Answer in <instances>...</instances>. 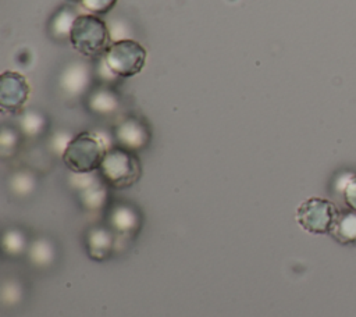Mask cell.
I'll return each mask as SVG.
<instances>
[{"instance_id":"6da1fadb","label":"cell","mask_w":356,"mask_h":317,"mask_svg":"<svg viewBox=\"0 0 356 317\" xmlns=\"http://www.w3.org/2000/svg\"><path fill=\"white\" fill-rule=\"evenodd\" d=\"M68 39L71 46L86 57L104 56L106 50L111 44L106 24L93 14L76 15Z\"/></svg>"},{"instance_id":"7a4b0ae2","label":"cell","mask_w":356,"mask_h":317,"mask_svg":"<svg viewBox=\"0 0 356 317\" xmlns=\"http://www.w3.org/2000/svg\"><path fill=\"white\" fill-rule=\"evenodd\" d=\"M104 154L106 149L102 139L90 132H82L68 142L63 158L74 172L86 174L100 168Z\"/></svg>"},{"instance_id":"3957f363","label":"cell","mask_w":356,"mask_h":317,"mask_svg":"<svg viewBox=\"0 0 356 317\" xmlns=\"http://www.w3.org/2000/svg\"><path fill=\"white\" fill-rule=\"evenodd\" d=\"M146 49L134 39L113 42L104 53V63L111 74L129 78L139 74L146 64Z\"/></svg>"},{"instance_id":"277c9868","label":"cell","mask_w":356,"mask_h":317,"mask_svg":"<svg viewBox=\"0 0 356 317\" xmlns=\"http://www.w3.org/2000/svg\"><path fill=\"white\" fill-rule=\"evenodd\" d=\"M341 210L328 199L310 197L296 210V221L312 234H330Z\"/></svg>"},{"instance_id":"5b68a950","label":"cell","mask_w":356,"mask_h":317,"mask_svg":"<svg viewBox=\"0 0 356 317\" xmlns=\"http://www.w3.org/2000/svg\"><path fill=\"white\" fill-rule=\"evenodd\" d=\"M100 172L110 185L125 188L136 182L140 175V165L129 150L111 149L103 157Z\"/></svg>"},{"instance_id":"8992f818","label":"cell","mask_w":356,"mask_h":317,"mask_svg":"<svg viewBox=\"0 0 356 317\" xmlns=\"http://www.w3.org/2000/svg\"><path fill=\"white\" fill-rule=\"evenodd\" d=\"M29 96V85L24 75L4 71L0 76V104L3 110L18 111Z\"/></svg>"},{"instance_id":"52a82bcc","label":"cell","mask_w":356,"mask_h":317,"mask_svg":"<svg viewBox=\"0 0 356 317\" xmlns=\"http://www.w3.org/2000/svg\"><path fill=\"white\" fill-rule=\"evenodd\" d=\"M115 135H117V139L121 143L122 149H127V150L140 149L147 142L146 127L135 118H128V120L122 121L118 125Z\"/></svg>"},{"instance_id":"ba28073f","label":"cell","mask_w":356,"mask_h":317,"mask_svg":"<svg viewBox=\"0 0 356 317\" xmlns=\"http://www.w3.org/2000/svg\"><path fill=\"white\" fill-rule=\"evenodd\" d=\"M330 235L343 246H356V210H341Z\"/></svg>"},{"instance_id":"9c48e42d","label":"cell","mask_w":356,"mask_h":317,"mask_svg":"<svg viewBox=\"0 0 356 317\" xmlns=\"http://www.w3.org/2000/svg\"><path fill=\"white\" fill-rule=\"evenodd\" d=\"M111 222L120 231H129L135 227L136 217L135 213L128 207H117L111 214Z\"/></svg>"},{"instance_id":"30bf717a","label":"cell","mask_w":356,"mask_h":317,"mask_svg":"<svg viewBox=\"0 0 356 317\" xmlns=\"http://www.w3.org/2000/svg\"><path fill=\"white\" fill-rule=\"evenodd\" d=\"M31 257L36 264L44 266L47 263L51 261L53 259V247L50 246L49 242L40 239L38 242H35V245L32 246L31 250Z\"/></svg>"},{"instance_id":"8fae6325","label":"cell","mask_w":356,"mask_h":317,"mask_svg":"<svg viewBox=\"0 0 356 317\" xmlns=\"http://www.w3.org/2000/svg\"><path fill=\"white\" fill-rule=\"evenodd\" d=\"M79 6L89 11V14H106L108 13L117 3V0H78Z\"/></svg>"},{"instance_id":"7c38bea8","label":"cell","mask_w":356,"mask_h":317,"mask_svg":"<svg viewBox=\"0 0 356 317\" xmlns=\"http://www.w3.org/2000/svg\"><path fill=\"white\" fill-rule=\"evenodd\" d=\"M342 196L345 200V204L352 209L356 210V174H350L345 184L342 185Z\"/></svg>"},{"instance_id":"4fadbf2b","label":"cell","mask_w":356,"mask_h":317,"mask_svg":"<svg viewBox=\"0 0 356 317\" xmlns=\"http://www.w3.org/2000/svg\"><path fill=\"white\" fill-rule=\"evenodd\" d=\"M89 243H90V247H92V252H96V250H100L102 253L103 252H107L110 243H111V236L107 234V231L104 229H97V231H93L89 236Z\"/></svg>"},{"instance_id":"5bb4252c","label":"cell","mask_w":356,"mask_h":317,"mask_svg":"<svg viewBox=\"0 0 356 317\" xmlns=\"http://www.w3.org/2000/svg\"><path fill=\"white\" fill-rule=\"evenodd\" d=\"M4 247L7 252L18 253L21 252V247H24V236H21L19 232L11 231L4 236Z\"/></svg>"}]
</instances>
